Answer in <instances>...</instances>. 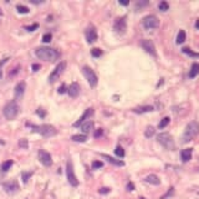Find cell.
<instances>
[{"label": "cell", "mask_w": 199, "mask_h": 199, "mask_svg": "<svg viewBox=\"0 0 199 199\" xmlns=\"http://www.w3.org/2000/svg\"><path fill=\"white\" fill-rule=\"evenodd\" d=\"M35 55L36 57H39L40 60L44 61H49V62H53L60 57V52L52 47H47V46H40L35 50Z\"/></svg>", "instance_id": "1"}, {"label": "cell", "mask_w": 199, "mask_h": 199, "mask_svg": "<svg viewBox=\"0 0 199 199\" xmlns=\"http://www.w3.org/2000/svg\"><path fill=\"white\" fill-rule=\"evenodd\" d=\"M198 135H199V123L197 121H192L187 124V127L184 130V133L182 136V142L188 143L193 138H195Z\"/></svg>", "instance_id": "2"}, {"label": "cell", "mask_w": 199, "mask_h": 199, "mask_svg": "<svg viewBox=\"0 0 199 199\" xmlns=\"http://www.w3.org/2000/svg\"><path fill=\"white\" fill-rule=\"evenodd\" d=\"M30 127H31V131L32 132H36V133H39L41 135L42 137H52V136H55L57 133L56 128L53 127V126L51 124H40V126H35V124H29Z\"/></svg>", "instance_id": "3"}, {"label": "cell", "mask_w": 199, "mask_h": 199, "mask_svg": "<svg viewBox=\"0 0 199 199\" xmlns=\"http://www.w3.org/2000/svg\"><path fill=\"white\" fill-rule=\"evenodd\" d=\"M19 111H20L19 105H17V102H16L15 100H13V101H10V102H8V103L5 105L3 112H4L5 118L11 121V120H14L17 115H19Z\"/></svg>", "instance_id": "4"}, {"label": "cell", "mask_w": 199, "mask_h": 199, "mask_svg": "<svg viewBox=\"0 0 199 199\" xmlns=\"http://www.w3.org/2000/svg\"><path fill=\"white\" fill-rule=\"evenodd\" d=\"M157 141L158 143H160L166 149H169V151H173L175 148V143H174V139L172 137V135L167 133V132H163V133H159L157 136Z\"/></svg>", "instance_id": "5"}, {"label": "cell", "mask_w": 199, "mask_h": 199, "mask_svg": "<svg viewBox=\"0 0 199 199\" xmlns=\"http://www.w3.org/2000/svg\"><path fill=\"white\" fill-rule=\"evenodd\" d=\"M81 71H82V74H83L85 79L87 80L88 85L91 86V87H95V86L97 85V82H98V79H97L96 74L94 72V70H92L91 67H88V66H83V67L81 68Z\"/></svg>", "instance_id": "6"}, {"label": "cell", "mask_w": 199, "mask_h": 199, "mask_svg": "<svg viewBox=\"0 0 199 199\" xmlns=\"http://www.w3.org/2000/svg\"><path fill=\"white\" fill-rule=\"evenodd\" d=\"M142 24H143V28L146 30H153V29H157L159 26V20L156 15H147V16L143 17Z\"/></svg>", "instance_id": "7"}, {"label": "cell", "mask_w": 199, "mask_h": 199, "mask_svg": "<svg viewBox=\"0 0 199 199\" xmlns=\"http://www.w3.org/2000/svg\"><path fill=\"white\" fill-rule=\"evenodd\" d=\"M66 175H67V180L68 183L72 186V187H77L79 186V180H77V177L74 172V166H72V163L68 160L67 164H66Z\"/></svg>", "instance_id": "8"}, {"label": "cell", "mask_w": 199, "mask_h": 199, "mask_svg": "<svg viewBox=\"0 0 199 199\" xmlns=\"http://www.w3.org/2000/svg\"><path fill=\"white\" fill-rule=\"evenodd\" d=\"M65 68H66V62H65V61H61L55 68L52 70L51 74H50V76H49V82H50V83L55 82V81L61 76V74L65 71Z\"/></svg>", "instance_id": "9"}, {"label": "cell", "mask_w": 199, "mask_h": 199, "mask_svg": "<svg viewBox=\"0 0 199 199\" xmlns=\"http://www.w3.org/2000/svg\"><path fill=\"white\" fill-rule=\"evenodd\" d=\"M141 46H142V49H143L144 51H146L147 53H149V55H152L153 57H156V56H157L156 46H154V44H153V41H152V40L143 39V40L141 41Z\"/></svg>", "instance_id": "10"}, {"label": "cell", "mask_w": 199, "mask_h": 199, "mask_svg": "<svg viewBox=\"0 0 199 199\" xmlns=\"http://www.w3.org/2000/svg\"><path fill=\"white\" fill-rule=\"evenodd\" d=\"M113 29L117 34L122 35L126 32V30H127V21H126V17H118V19L115 21L113 24Z\"/></svg>", "instance_id": "11"}, {"label": "cell", "mask_w": 199, "mask_h": 199, "mask_svg": "<svg viewBox=\"0 0 199 199\" xmlns=\"http://www.w3.org/2000/svg\"><path fill=\"white\" fill-rule=\"evenodd\" d=\"M3 188L8 194H15L16 192H19V183L16 180H9L3 184Z\"/></svg>", "instance_id": "12"}, {"label": "cell", "mask_w": 199, "mask_h": 199, "mask_svg": "<svg viewBox=\"0 0 199 199\" xmlns=\"http://www.w3.org/2000/svg\"><path fill=\"white\" fill-rule=\"evenodd\" d=\"M39 160L41 162V163L45 167H50L52 164V158H51L50 153L46 152V151H44V149H40L39 151Z\"/></svg>", "instance_id": "13"}, {"label": "cell", "mask_w": 199, "mask_h": 199, "mask_svg": "<svg viewBox=\"0 0 199 199\" xmlns=\"http://www.w3.org/2000/svg\"><path fill=\"white\" fill-rule=\"evenodd\" d=\"M94 115V108H87V110L83 112V115L74 123V124H72V126H74V127H80V126L82 124V123H85L86 122V120L87 118H90V117H91Z\"/></svg>", "instance_id": "14"}, {"label": "cell", "mask_w": 199, "mask_h": 199, "mask_svg": "<svg viewBox=\"0 0 199 199\" xmlns=\"http://www.w3.org/2000/svg\"><path fill=\"white\" fill-rule=\"evenodd\" d=\"M80 92H81V87H80V85L77 82H72L70 85V87L67 88V94L72 98H76L80 95Z\"/></svg>", "instance_id": "15"}, {"label": "cell", "mask_w": 199, "mask_h": 199, "mask_svg": "<svg viewBox=\"0 0 199 199\" xmlns=\"http://www.w3.org/2000/svg\"><path fill=\"white\" fill-rule=\"evenodd\" d=\"M25 90H26V83H25L24 81H21V82L17 83V85L15 86V91H14L15 98H16V100H21L23 96H24V94H25Z\"/></svg>", "instance_id": "16"}, {"label": "cell", "mask_w": 199, "mask_h": 199, "mask_svg": "<svg viewBox=\"0 0 199 199\" xmlns=\"http://www.w3.org/2000/svg\"><path fill=\"white\" fill-rule=\"evenodd\" d=\"M86 40H87L88 44H92V42H95L97 40V31H96V29L94 26L88 28L86 30Z\"/></svg>", "instance_id": "17"}, {"label": "cell", "mask_w": 199, "mask_h": 199, "mask_svg": "<svg viewBox=\"0 0 199 199\" xmlns=\"http://www.w3.org/2000/svg\"><path fill=\"white\" fill-rule=\"evenodd\" d=\"M101 157L105 158V159L108 162V163H112V164H115V166H117V167H123V166H124V162H123V160L116 159V158H113V157H111V156H108V154L101 153Z\"/></svg>", "instance_id": "18"}, {"label": "cell", "mask_w": 199, "mask_h": 199, "mask_svg": "<svg viewBox=\"0 0 199 199\" xmlns=\"http://www.w3.org/2000/svg\"><path fill=\"white\" fill-rule=\"evenodd\" d=\"M192 154H193V149L192 148H186L180 152V158H182V162L187 163L188 160L192 159Z\"/></svg>", "instance_id": "19"}, {"label": "cell", "mask_w": 199, "mask_h": 199, "mask_svg": "<svg viewBox=\"0 0 199 199\" xmlns=\"http://www.w3.org/2000/svg\"><path fill=\"white\" fill-rule=\"evenodd\" d=\"M144 182L146 183H149V184H153V186H159L160 184V179L156 175V174H149L144 178Z\"/></svg>", "instance_id": "20"}, {"label": "cell", "mask_w": 199, "mask_h": 199, "mask_svg": "<svg viewBox=\"0 0 199 199\" xmlns=\"http://www.w3.org/2000/svg\"><path fill=\"white\" fill-rule=\"evenodd\" d=\"M153 111V106H142V107H137L133 110L135 113H146V112H151Z\"/></svg>", "instance_id": "21"}, {"label": "cell", "mask_w": 199, "mask_h": 199, "mask_svg": "<svg viewBox=\"0 0 199 199\" xmlns=\"http://www.w3.org/2000/svg\"><path fill=\"white\" fill-rule=\"evenodd\" d=\"M80 127H81V130H82L85 133H88L90 131L94 128V122H92V121H86L85 123H82V124L80 126Z\"/></svg>", "instance_id": "22"}, {"label": "cell", "mask_w": 199, "mask_h": 199, "mask_svg": "<svg viewBox=\"0 0 199 199\" xmlns=\"http://www.w3.org/2000/svg\"><path fill=\"white\" fill-rule=\"evenodd\" d=\"M197 75H199V64H193L192 65V68H190V71H189V79H194Z\"/></svg>", "instance_id": "23"}, {"label": "cell", "mask_w": 199, "mask_h": 199, "mask_svg": "<svg viewBox=\"0 0 199 199\" xmlns=\"http://www.w3.org/2000/svg\"><path fill=\"white\" fill-rule=\"evenodd\" d=\"M187 39V34L184 30H179L178 35H177V44H183Z\"/></svg>", "instance_id": "24"}, {"label": "cell", "mask_w": 199, "mask_h": 199, "mask_svg": "<svg viewBox=\"0 0 199 199\" xmlns=\"http://www.w3.org/2000/svg\"><path fill=\"white\" fill-rule=\"evenodd\" d=\"M72 141H75V142H86L87 141V136L86 135H74L71 137Z\"/></svg>", "instance_id": "25"}, {"label": "cell", "mask_w": 199, "mask_h": 199, "mask_svg": "<svg viewBox=\"0 0 199 199\" xmlns=\"http://www.w3.org/2000/svg\"><path fill=\"white\" fill-rule=\"evenodd\" d=\"M182 51H183L184 53H187L188 56H192V57H199V53H198V52H194V51L190 50L189 47H183Z\"/></svg>", "instance_id": "26"}, {"label": "cell", "mask_w": 199, "mask_h": 199, "mask_svg": "<svg viewBox=\"0 0 199 199\" xmlns=\"http://www.w3.org/2000/svg\"><path fill=\"white\" fill-rule=\"evenodd\" d=\"M13 166V160H6V162H3V164H2V172L5 173L8 172Z\"/></svg>", "instance_id": "27"}, {"label": "cell", "mask_w": 199, "mask_h": 199, "mask_svg": "<svg viewBox=\"0 0 199 199\" xmlns=\"http://www.w3.org/2000/svg\"><path fill=\"white\" fill-rule=\"evenodd\" d=\"M169 122H171V118L169 117H164L163 120H162L159 123H158V128H164V127H167V126L169 124Z\"/></svg>", "instance_id": "28"}, {"label": "cell", "mask_w": 199, "mask_h": 199, "mask_svg": "<svg viewBox=\"0 0 199 199\" xmlns=\"http://www.w3.org/2000/svg\"><path fill=\"white\" fill-rule=\"evenodd\" d=\"M16 10L19 11L20 14H29V11H30V9L28 8V6H25V5H16Z\"/></svg>", "instance_id": "29"}, {"label": "cell", "mask_w": 199, "mask_h": 199, "mask_svg": "<svg viewBox=\"0 0 199 199\" xmlns=\"http://www.w3.org/2000/svg\"><path fill=\"white\" fill-rule=\"evenodd\" d=\"M158 9H159L160 11H167V10L169 9V4H168L167 2H160V3L158 4Z\"/></svg>", "instance_id": "30"}, {"label": "cell", "mask_w": 199, "mask_h": 199, "mask_svg": "<svg viewBox=\"0 0 199 199\" xmlns=\"http://www.w3.org/2000/svg\"><path fill=\"white\" fill-rule=\"evenodd\" d=\"M154 132H156L154 128L152 127V126H149V127H147V130L144 131V136H146L147 138H151V137L154 135Z\"/></svg>", "instance_id": "31"}, {"label": "cell", "mask_w": 199, "mask_h": 199, "mask_svg": "<svg viewBox=\"0 0 199 199\" xmlns=\"http://www.w3.org/2000/svg\"><path fill=\"white\" fill-rule=\"evenodd\" d=\"M115 153H116V156L120 157V158H123V157H124V149H123L121 146H117V147H116Z\"/></svg>", "instance_id": "32"}, {"label": "cell", "mask_w": 199, "mask_h": 199, "mask_svg": "<svg viewBox=\"0 0 199 199\" xmlns=\"http://www.w3.org/2000/svg\"><path fill=\"white\" fill-rule=\"evenodd\" d=\"M91 55H92L94 57H100V56L102 55V50H101V49H97V47H96V49H92V50H91Z\"/></svg>", "instance_id": "33"}, {"label": "cell", "mask_w": 199, "mask_h": 199, "mask_svg": "<svg viewBox=\"0 0 199 199\" xmlns=\"http://www.w3.org/2000/svg\"><path fill=\"white\" fill-rule=\"evenodd\" d=\"M103 167V163L100 160H95L92 162V169H97V168H102Z\"/></svg>", "instance_id": "34"}, {"label": "cell", "mask_w": 199, "mask_h": 199, "mask_svg": "<svg viewBox=\"0 0 199 199\" xmlns=\"http://www.w3.org/2000/svg\"><path fill=\"white\" fill-rule=\"evenodd\" d=\"M31 175H32V173H31V172H28V173H26V172H24V173L21 174V177H23V182H24V183H26L28 180H29V178H30Z\"/></svg>", "instance_id": "35"}, {"label": "cell", "mask_w": 199, "mask_h": 199, "mask_svg": "<svg viewBox=\"0 0 199 199\" xmlns=\"http://www.w3.org/2000/svg\"><path fill=\"white\" fill-rule=\"evenodd\" d=\"M173 193H174V188L172 187V188H169V190H168V192H167L164 195H162V197H160V199H167L168 197H172V195H173Z\"/></svg>", "instance_id": "36"}, {"label": "cell", "mask_w": 199, "mask_h": 199, "mask_svg": "<svg viewBox=\"0 0 199 199\" xmlns=\"http://www.w3.org/2000/svg\"><path fill=\"white\" fill-rule=\"evenodd\" d=\"M51 39H52V35H51L50 32H47V34H45V35L42 36V41H44V42H50Z\"/></svg>", "instance_id": "37"}, {"label": "cell", "mask_w": 199, "mask_h": 199, "mask_svg": "<svg viewBox=\"0 0 199 199\" xmlns=\"http://www.w3.org/2000/svg\"><path fill=\"white\" fill-rule=\"evenodd\" d=\"M19 146H20L21 148H28L29 143H28V141H26L25 138H23V139H20V141H19Z\"/></svg>", "instance_id": "38"}, {"label": "cell", "mask_w": 199, "mask_h": 199, "mask_svg": "<svg viewBox=\"0 0 199 199\" xmlns=\"http://www.w3.org/2000/svg\"><path fill=\"white\" fill-rule=\"evenodd\" d=\"M147 5H148V2H137L136 3V9L138 10V9H141L143 6H147Z\"/></svg>", "instance_id": "39"}, {"label": "cell", "mask_w": 199, "mask_h": 199, "mask_svg": "<svg viewBox=\"0 0 199 199\" xmlns=\"http://www.w3.org/2000/svg\"><path fill=\"white\" fill-rule=\"evenodd\" d=\"M8 60H9V57L3 59L2 61H0V79L3 77V70H2V67H3V65H4V64H6V62H8Z\"/></svg>", "instance_id": "40"}, {"label": "cell", "mask_w": 199, "mask_h": 199, "mask_svg": "<svg viewBox=\"0 0 199 199\" xmlns=\"http://www.w3.org/2000/svg\"><path fill=\"white\" fill-rule=\"evenodd\" d=\"M57 92L60 94V95H62V94H65V92H67V88H66V85L65 83H62L60 87H59V90H57Z\"/></svg>", "instance_id": "41"}, {"label": "cell", "mask_w": 199, "mask_h": 199, "mask_svg": "<svg viewBox=\"0 0 199 199\" xmlns=\"http://www.w3.org/2000/svg\"><path fill=\"white\" fill-rule=\"evenodd\" d=\"M38 28H39V24L36 23V24H32V25H30V26H26L25 30H28V31H34V30H36Z\"/></svg>", "instance_id": "42"}, {"label": "cell", "mask_w": 199, "mask_h": 199, "mask_svg": "<svg viewBox=\"0 0 199 199\" xmlns=\"http://www.w3.org/2000/svg\"><path fill=\"white\" fill-rule=\"evenodd\" d=\"M100 194H107V193H110V188H101L98 190Z\"/></svg>", "instance_id": "43"}, {"label": "cell", "mask_w": 199, "mask_h": 199, "mask_svg": "<svg viewBox=\"0 0 199 199\" xmlns=\"http://www.w3.org/2000/svg\"><path fill=\"white\" fill-rule=\"evenodd\" d=\"M36 113H38L40 117H45V115H46V112H45V111H42L41 108H39V110H36Z\"/></svg>", "instance_id": "44"}, {"label": "cell", "mask_w": 199, "mask_h": 199, "mask_svg": "<svg viewBox=\"0 0 199 199\" xmlns=\"http://www.w3.org/2000/svg\"><path fill=\"white\" fill-rule=\"evenodd\" d=\"M102 133H103V130H102V128H98V130L95 132V137H96V138H98L100 136H102Z\"/></svg>", "instance_id": "45"}, {"label": "cell", "mask_w": 199, "mask_h": 199, "mask_svg": "<svg viewBox=\"0 0 199 199\" xmlns=\"http://www.w3.org/2000/svg\"><path fill=\"white\" fill-rule=\"evenodd\" d=\"M127 190H130V192H132V190H135V184L130 182V183L127 184Z\"/></svg>", "instance_id": "46"}, {"label": "cell", "mask_w": 199, "mask_h": 199, "mask_svg": "<svg viewBox=\"0 0 199 199\" xmlns=\"http://www.w3.org/2000/svg\"><path fill=\"white\" fill-rule=\"evenodd\" d=\"M30 3L31 4H42L44 0H30Z\"/></svg>", "instance_id": "47"}, {"label": "cell", "mask_w": 199, "mask_h": 199, "mask_svg": "<svg viewBox=\"0 0 199 199\" xmlns=\"http://www.w3.org/2000/svg\"><path fill=\"white\" fill-rule=\"evenodd\" d=\"M31 67H32V71H39V68H40V65H39V64H34Z\"/></svg>", "instance_id": "48"}, {"label": "cell", "mask_w": 199, "mask_h": 199, "mask_svg": "<svg viewBox=\"0 0 199 199\" xmlns=\"http://www.w3.org/2000/svg\"><path fill=\"white\" fill-rule=\"evenodd\" d=\"M120 4H121V5H124V6H126V5H128L130 3H128V2H122V0H120Z\"/></svg>", "instance_id": "49"}, {"label": "cell", "mask_w": 199, "mask_h": 199, "mask_svg": "<svg viewBox=\"0 0 199 199\" xmlns=\"http://www.w3.org/2000/svg\"><path fill=\"white\" fill-rule=\"evenodd\" d=\"M195 28L199 30V19H197V21H195Z\"/></svg>", "instance_id": "50"}, {"label": "cell", "mask_w": 199, "mask_h": 199, "mask_svg": "<svg viewBox=\"0 0 199 199\" xmlns=\"http://www.w3.org/2000/svg\"><path fill=\"white\" fill-rule=\"evenodd\" d=\"M0 15H3V11H2V9H0Z\"/></svg>", "instance_id": "51"}, {"label": "cell", "mask_w": 199, "mask_h": 199, "mask_svg": "<svg viewBox=\"0 0 199 199\" xmlns=\"http://www.w3.org/2000/svg\"><path fill=\"white\" fill-rule=\"evenodd\" d=\"M139 199H146V198H143V197H141V198H139Z\"/></svg>", "instance_id": "52"}]
</instances>
